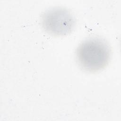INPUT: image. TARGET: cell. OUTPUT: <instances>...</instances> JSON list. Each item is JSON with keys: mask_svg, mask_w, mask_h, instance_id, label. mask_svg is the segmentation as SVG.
Here are the masks:
<instances>
[{"mask_svg": "<svg viewBox=\"0 0 121 121\" xmlns=\"http://www.w3.org/2000/svg\"><path fill=\"white\" fill-rule=\"evenodd\" d=\"M75 23L73 16L64 9L55 8L46 11L42 17V24L48 33L64 35L72 30Z\"/></svg>", "mask_w": 121, "mask_h": 121, "instance_id": "cell-2", "label": "cell"}, {"mask_svg": "<svg viewBox=\"0 0 121 121\" xmlns=\"http://www.w3.org/2000/svg\"><path fill=\"white\" fill-rule=\"evenodd\" d=\"M110 50L105 42L99 38H90L82 42L77 51V59L80 66L89 72L102 69L108 64Z\"/></svg>", "mask_w": 121, "mask_h": 121, "instance_id": "cell-1", "label": "cell"}]
</instances>
